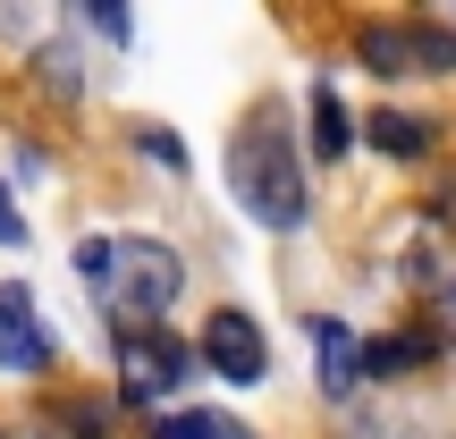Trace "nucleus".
Listing matches in <instances>:
<instances>
[{"label": "nucleus", "instance_id": "obj_1", "mask_svg": "<svg viewBox=\"0 0 456 439\" xmlns=\"http://www.w3.org/2000/svg\"><path fill=\"white\" fill-rule=\"evenodd\" d=\"M77 279L94 288V305L110 313L118 329H152L186 288L178 254H169L161 237H85L77 245Z\"/></svg>", "mask_w": 456, "mask_h": 439}, {"label": "nucleus", "instance_id": "obj_2", "mask_svg": "<svg viewBox=\"0 0 456 439\" xmlns=\"http://www.w3.org/2000/svg\"><path fill=\"white\" fill-rule=\"evenodd\" d=\"M228 186H237V203L262 228H305L313 186H305V161H296V144H288V118L262 110L254 127L228 144Z\"/></svg>", "mask_w": 456, "mask_h": 439}, {"label": "nucleus", "instance_id": "obj_3", "mask_svg": "<svg viewBox=\"0 0 456 439\" xmlns=\"http://www.w3.org/2000/svg\"><path fill=\"white\" fill-rule=\"evenodd\" d=\"M186 372H195V355H186L169 329H127V338H118V406H135V414L161 406Z\"/></svg>", "mask_w": 456, "mask_h": 439}, {"label": "nucleus", "instance_id": "obj_4", "mask_svg": "<svg viewBox=\"0 0 456 439\" xmlns=\"http://www.w3.org/2000/svg\"><path fill=\"white\" fill-rule=\"evenodd\" d=\"M355 60L372 68V77H414V68H431V77H440V68H456V34H440V26H389V17H380V26H363L355 34Z\"/></svg>", "mask_w": 456, "mask_h": 439}, {"label": "nucleus", "instance_id": "obj_5", "mask_svg": "<svg viewBox=\"0 0 456 439\" xmlns=\"http://www.w3.org/2000/svg\"><path fill=\"white\" fill-rule=\"evenodd\" d=\"M51 363H60V338H51L43 313H34V288L9 279V288H0V372H51Z\"/></svg>", "mask_w": 456, "mask_h": 439}, {"label": "nucleus", "instance_id": "obj_6", "mask_svg": "<svg viewBox=\"0 0 456 439\" xmlns=\"http://www.w3.org/2000/svg\"><path fill=\"white\" fill-rule=\"evenodd\" d=\"M203 363H212V372L228 380V389H254V380L271 372V355H262V329L245 321L237 305H228V313H212V321H203Z\"/></svg>", "mask_w": 456, "mask_h": 439}, {"label": "nucleus", "instance_id": "obj_7", "mask_svg": "<svg viewBox=\"0 0 456 439\" xmlns=\"http://www.w3.org/2000/svg\"><path fill=\"white\" fill-rule=\"evenodd\" d=\"M305 338H313V355H322V397H346V389L363 380L355 329H346V321H305Z\"/></svg>", "mask_w": 456, "mask_h": 439}, {"label": "nucleus", "instance_id": "obj_8", "mask_svg": "<svg viewBox=\"0 0 456 439\" xmlns=\"http://www.w3.org/2000/svg\"><path fill=\"white\" fill-rule=\"evenodd\" d=\"M346 144H355V118H346L338 85H313V152L322 161H346Z\"/></svg>", "mask_w": 456, "mask_h": 439}, {"label": "nucleus", "instance_id": "obj_9", "mask_svg": "<svg viewBox=\"0 0 456 439\" xmlns=\"http://www.w3.org/2000/svg\"><path fill=\"white\" fill-rule=\"evenodd\" d=\"M414 363H431V338H423V329H397V338L363 346V372H372V380H397V372H414Z\"/></svg>", "mask_w": 456, "mask_h": 439}, {"label": "nucleus", "instance_id": "obj_10", "mask_svg": "<svg viewBox=\"0 0 456 439\" xmlns=\"http://www.w3.org/2000/svg\"><path fill=\"white\" fill-rule=\"evenodd\" d=\"M152 439H254L245 423H228V414H161Z\"/></svg>", "mask_w": 456, "mask_h": 439}, {"label": "nucleus", "instance_id": "obj_11", "mask_svg": "<svg viewBox=\"0 0 456 439\" xmlns=\"http://www.w3.org/2000/svg\"><path fill=\"white\" fill-rule=\"evenodd\" d=\"M372 144L397 152V161H414V152L431 144V127H423V118H406V110H380V118H372Z\"/></svg>", "mask_w": 456, "mask_h": 439}, {"label": "nucleus", "instance_id": "obj_12", "mask_svg": "<svg viewBox=\"0 0 456 439\" xmlns=\"http://www.w3.org/2000/svg\"><path fill=\"white\" fill-rule=\"evenodd\" d=\"M135 144H144V152H152L161 169H186V144H178L169 127H135Z\"/></svg>", "mask_w": 456, "mask_h": 439}, {"label": "nucleus", "instance_id": "obj_13", "mask_svg": "<svg viewBox=\"0 0 456 439\" xmlns=\"http://www.w3.org/2000/svg\"><path fill=\"white\" fill-rule=\"evenodd\" d=\"M68 431H77V439H102V406H94V397H77V414H68Z\"/></svg>", "mask_w": 456, "mask_h": 439}, {"label": "nucleus", "instance_id": "obj_14", "mask_svg": "<svg viewBox=\"0 0 456 439\" xmlns=\"http://www.w3.org/2000/svg\"><path fill=\"white\" fill-rule=\"evenodd\" d=\"M0 245H26V220H17V203H9V186H0Z\"/></svg>", "mask_w": 456, "mask_h": 439}, {"label": "nucleus", "instance_id": "obj_15", "mask_svg": "<svg viewBox=\"0 0 456 439\" xmlns=\"http://www.w3.org/2000/svg\"><path fill=\"white\" fill-rule=\"evenodd\" d=\"M448 305H456V288H448Z\"/></svg>", "mask_w": 456, "mask_h": 439}]
</instances>
